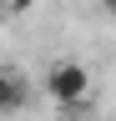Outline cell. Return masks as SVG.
<instances>
[{
	"label": "cell",
	"mask_w": 116,
	"mask_h": 121,
	"mask_svg": "<svg viewBox=\"0 0 116 121\" xmlns=\"http://www.w3.org/2000/svg\"><path fill=\"white\" fill-rule=\"evenodd\" d=\"M0 5H25V0H0Z\"/></svg>",
	"instance_id": "obj_4"
},
{
	"label": "cell",
	"mask_w": 116,
	"mask_h": 121,
	"mask_svg": "<svg viewBox=\"0 0 116 121\" xmlns=\"http://www.w3.org/2000/svg\"><path fill=\"white\" fill-rule=\"evenodd\" d=\"M96 5H101V10H106V15H116V0H96Z\"/></svg>",
	"instance_id": "obj_3"
},
{
	"label": "cell",
	"mask_w": 116,
	"mask_h": 121,
	"mask_svg": "<svg viewBox=\"0 0 116 121\" xmlns=\"http://www.w3.org/2000/svg\"><path fill=\"white\" fill-rule=\"evenodd\" d=\"M46 96L56 106H81L91 96V71H86L81 60H56L46 71Z\"/></svg>",
	"instance_id": "obj_1"
},
{
	"label": "cell",
	"mask_w": 116,
	"mask_h": 121,
	"mask_svg": "<svg viewBox=\"0 0 116 121\" xmlns=\"http://www.w3.org/2000/svg\"><path fill=\"white\" fill-rule=\"evenodd\" d=\"M25 101H30V81H25L15 66H0V116L25 111Z\"/></svg>",
	"instance_id": "obj_2"
}]
</instances>
